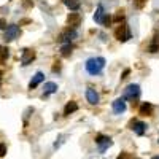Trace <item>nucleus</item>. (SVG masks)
Returning <instances> with one entry per match:
<instances>
[{"mask_svg":"<svg viewBox=\"0 0 159 159\" xmlns=\"http://www.w3.org/2000/svg\"><path fill=\"white\" fill-rule=\"evenodd\" d=\"M67 24H69V27L76 29L78 25L81 24V15H80V13H70L69 18H67Z\"/></svg>","mask_w":159,"mask_h":159,"instance_id":"7","label":"nucleus"},{"mask_svg":"<svg viewBox=\"0 0 159 159\" xmlns=\"http://www.w3.org/2000/svg\"><path fill=\"white\" fill-rule=\"evenodd\" d=\"M115 37L119 40V42H127L132 35H130V30H129L127 25H126V24H121V25H119V27L115 30Z\"/></svg>","mask_w":159,"mask_h":159,"instance_id":"3","label":"nucleus"},{"mask_svg":"<svg viewBox=\"0 0 159 159\" xmlns=\"http://www.w3.org/2000/svg\"><path fill=\"white\" fill-rule=\"evenodd\" d=\"M129 73H130V70H129V69H126V70L123 72V76H121V78H127V75H129Z\"/></svg>","mask_w":159,"mask_h":159,"instance_id":"24","label":"nucleus"},{"mask_svg":"<svg viewBox=\"0 0 159 159\" xmlns=\"http://www.w3.org/2000/svg\"><path fill=\"white\" fill-rule=\"evenodd\" d=\"M153 159H159V156H154V157H153Z\"/></svg>","mask_w":159,"mask_h":159,"instance_id":"26","label":"nucleus"},{"mask_svg":"<svg viewBox=\"0 0 159 159\" xmlns=\"http://www.w3.org/2000/svg\"><path fill=\"white\" fill-rule=\"evenodd\" d=\"M5 25H7L5 19H0V29H2V27H5Z\"/></svg>","mask_w":159,"mask_h":159,"instance_id":"25","label":"nucleus"},{"mask_svg":"<svg viewBox=\"0 0 159 159\" xmlns=\"http://www.w3.org/2000/svg\"><path fill=\"white\" fill-rule=\"evenodd\" d=\"M76 30L73 29V27H69L67 30H64L61 35H59V38H57V42H67V43H70L73 38H76Z\"/></svg>","mask_w":159,"mask_h":159,"instance_id":"5","label":"nucleus"},{"mask_svg":"<svg viewBox=\"0 0 159 159\" xmlns=\"http://www.w3.org/2000/svg\"><path fill=\"white\" fill-rule=\"evenodd\" d=\"M139 97H140V86L139 84H129L124 89V94H123L124 100H135Z\"/></svg>","mask_w":159,"mask_h":159,"instance_id":"2","label":"nucleus"},{"mask_svg":"<svg viewBox=\"0 0 159 159\" xmlns=\"http://www.w3.org/2000/svg\"><path fill=\"white\" fill-rule=\"evenodd\" d=\"M56 91H57V84L52 83V81H48L43 86V96H49V94H52V92H56Z\"/></svg>","mask_w":159,"mask_h":159,"instance_id":"14","label":"nucleus"},{"mask_svg":"<svg viewBox=\"0 0 159 159\" xmlns=\"http://www.w3.org/2000/svg\"><path fill=\"white\" fill-rule=\"evenodd\" d=\"M96 143L99 145V148H100V153H103L105 150H107L108 147H111V139L110 137H103V135H97L96 139Z\"/></svg>","mask_w":159,"mask_h":159,"instance_id":"6","label":"nucleus"},{"mask_svg":"<svg viewBox=\"0 0 159 159\" xmlns=\"http://www.w3.org/2000/svg\"><path fill=\"white\" fill-rule=\"evenodd\" d=\"M5 153H7V147L3 143H0V156H5Z\"/></svg>","mask_w":159,"mask_h":159,"instance_id":"22","label":"nucleus"},{"mask_svg":"<svg viewBox=\"0 0 159 159\" xmlns=\"http://www.w3.org/2000/svg\"><path fill=\"white\" fill-rule=\"evenodd\" d=\"M18 35H19V25H16V24H11L5 29V40L7 42H11V40L18 38Z\"/></svg>","mask_w":159,"mask_h":159,"instance_id":"4","label":"nucleus"},{"mask_svg":"<svg viewBox=\"0 0 159 159\" xmlns=\"http://www.w3.org/2000/svg\"><path fill=\"white\" fill-rule=\"evenodd\" d=\"M64 2H65V5H67L72 11H76L80 8V2H76V0H64Z\"/></svg>","mask_w":159,"mask_h":159,"instance_id":"17","label":"nucleus"},{"mask_svg":"<svg viewBox=\"0 0 159 159\" xmlns=\"http://www.w3.org/2000/svg\"><path fill=\"white\" fill-rule=\"evenodd\" d=\"M130 126H132L130 129H134V132L137 135H143L145 130H147V124L142 123V121H135V119H134V121H130Z\"/></svg>","mask_w":159,"mask_h":159,"instance_id":"10","label":"nucleus"},{"mask_svg":"<svg viewBox=\"0 0 159 159\" xmlns=\"http://www.w3.org/2000/svg\"><path fill=\"white\" fill-rule=\"evenodd\" d=\"M34 59H35V51H34V49H24L22 56H21L22 65H29Z\"/></svg>","mask_w":159,"mask_h":159,"instance_id":"9","label":"nucleus"},{"mask_svg":"<svg viewBox=\"0 0 159 159\" xmlns=\"http://www.w3.org/2000/svg\"><path fill=\"white\" fill-rule=\"evenodd\" d=\"M86 99L91 105H97L99 103V94H97V91L96 89H92V88H88L86 91Z\"/></svg>","mask_w":159,"mask_h":159,"instance_id":"11","label":"nucleus"},{"mask_svg":"<svg viewBox=\"0 0 159 159\" xmlns=\"http://www.w3.org/2000/svg\"><path fill=\"white\" fill-rule=\"evenodd\" d=\"M116 159H134V156H132L130 153H126V151H124V153H121V154H119Z\"/></svg>","mask_w":159,"mask_h":159,"instance_id":"20","label":"nucleus"},{"mask_svg":"<svg viewBox=\"0 0 159 159\" xmlns=\"http://www.w3.org/2000/svg\"><path fill=\"white\" fill-rule=\"evenodd\" d=\"M76 110H78V105H76V102H69L67 105H65V108H64V115H65V116H69V115L75 113Z\"/></svg>","mask_w":159,"mask_h":159,"instance_id":"15","label":"nucleus"},{"mask_svg":"<svg viewBox=\"0 0 159 159\" xmlns=\"http://www.w3.org/2000/svg\"><path fill=\"white\" fill-rule=\"evenodd\" d=\"M153 110H154V107L150 103V102H145L142 107H140V115L142 116H151L153 115Z\"/></svg>","mask_w":159,"mask_h":159,"instance_id":"13","label":"nucleus"},{"mask_svg":"<svg viewBox=\"0 0 159 159\" xmlns=\"http://www.w3.org/2000/svg\"><path fill=\"white\" fill-rule=\"evenodd\" d=\"M72 49H73V46H72L70 43H67V45H64V46H62V49H61V52H62V56H70V54H72Z\"/></svg>","mask_w":159,"mask_h":159,"instance_id":"18","label":"nucleus"},{"mask_svg":"<svg viewBox=\"0 0 159 159\" xmlns=\"http://www.w3.org/2000/svg\"><path fill=\"white\" fill-rule=\"evenodd\" d=\"M123 19H124V10H119V11H116V15H115L113 21H115V22H121Z\"/></svg>","mask_w":159,"mask_h":159,"instance_id":"19","label":"nucleus"},{"mask_svg":"<svg viewBox=\"0 0 159 159\" xmlns=\"http://www.w3.org/2000/svg\"><path fill=\"white\" fill-rule=\"evenodd\" d=\"M103 18H105L103 8H102V5H99L97 10H96V15H94V21H96L97 24H102V22H103Z\"/></svg>","mask_w":159,"mask_h":159,"instance_id":"16","label":"nucleus"},{"mask_svg":"<svg viewBox=\"0 0 159 159\" xmlns=\"http://www.w3.org/2000/svg\"><path fill=\"white\" fill-rule=\"evenodd\" d=\"M145 3H147V0H135V5H137L139 8H142Z\"/></svg>","mask_w":159,"mask_h":159,"instance_id":"23","label":"nucleus"},{"mask_svg":"<svg viewBox=\"0 0 159 159\" xmlns=\"http://www.w3.org/2000/svg\"><path fill=\"white\" fill-rule=\"evenodd\" d=\"M86 70L89 75H100L105 67V59L103 57H91L86 61Z\"/></svg>","mask_w":159,"mask_h":159,"instance_id":"1","label":"nucleus"},{"mask_svg":"<svg viewBox=\"0 0 159 159\" xmlns=\"http://www.w3.org/2000/svg\"><path fill=\"white\" fill-rule=\"evenodd\" d=\"M103 25H105V27H108V25L111 24V18H108L107 15H105V18H103V22H102Z\"/></svg>","mask_w":159,"mask_h":159,"instance_id":"21","label":"nucleus"},{"mask_svg":"<svg viewBox=\"0 0 159 159\" xmlns=\"http://www.w3.org/2000/svg\"><path fill=\"white\" fill-rule=\"evenodd\" d=\"M124 111H126V102H124L123 97H119V99H116L113 102V113L115 115H121Z\"/></svg>","mask_w":159,"mask_h":159,"instance_id":"8","label":"nucleus"},{"mask_svg":"<svg viewBox=\"0 0 159 159\" xmlns=\"http://www.w3.org/2000/svg\"><path fill=\"white\" fill-rule=\"evenodd\" d=\"M43 80H45V75H43L42 72H37V73L34 75V78L30 80V83H29V88H30V89L37 88V86H38L40 83L43 81Z\"/></svg>","mask_w":159,"mask_h":159,"instance_id":"12","label":"nucleus"}]
</instances>
